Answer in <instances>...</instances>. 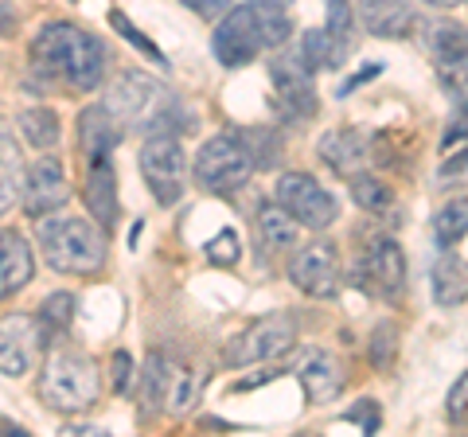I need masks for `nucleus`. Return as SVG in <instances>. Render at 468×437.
<instances>
[{
  "mask_svg": "<svg viewBox=\"0 0 468 437\" xmlns=\"http://www.w3.org/2000/svg\"><path fill=\"white\" fill-rule=\"evenodd\" d=\"M363 278L378 297H402L406 293V254L394 239H375L363 254Z\"/></svg>",
  "mask_w": 468,
  "mask_h": 437,
  "instance_id": "f3484780",
  "label": "nucleus"
},
{
  "mask_svg": "<svg viewBox=\"0 0 468 437\" xmlns=\"http://www.w3.org/2000/svg\"><path fill=\"white\" fill-rule=\"evenodd\" d=\"M359 24L375 39H402L418 24V16L406 0H359Z\"/></svg>",
  "mask_w": 468,
  "mask_h": 437,
  "instance_id": "aec40b11",
  "label": "nucleus"
},
{
  "mask_svg": "<svg viewBox=\"0 0 468 437\" xmlns=\"http://www.w3.org/2000/svg\"><path fill=\"white\" fill-rule=\"evenodd\" d=\"M48 328L32 313H8L0 316V371L12 378H24L27 371H36V363L48 347Z\"/></svg>",
  "mask_w": 468,
  "mask_h": 437,
  "instance_id": "6e6552de",
  "label": "nucleus"
},
{
  "mask_svg": "<svg viewBox=\"0 0 468 437\" xmlns=\"http://www.w3.org/2000/svg\"><path fill=\"white\" fill-rule=\"evenodd\" d=\"M106 43L79 24L51 20L32 36V70L43 86H67V91H98L106 79Z\"/></svg>",
  "mask_w": 468,
  "mask_h": 437,
  "instance_id": "f257e3e1",
  "label": "nucleus"
},
{
  "mask_svg": "<svg viewBox=\"0 0 468 437\" xmlns=\"http://www.w3.org/2000/svg\"><path fill=\"white\" fill-rule=\"evenodd\" d=\"M292 344H297V320L285 313H273L266 320H258V325H250L242 336L230 340L227 363L230 368H250V363H266V359L285 356Z\"/></svg>",
  "mask_w": 468,
  "mask_h": 437,
  "instance_id": "1a4fd4ad",
  "label": "nucleus"
},
{
  "mask_svg": "<svg viewBox=\"0 0 468 437\" xmlns=\"http://www.w3.org/2000/svg\"><path fill=\"white\" fill-rule=\"evenodd\" d=\"M125 137V125L113 118V110L106 101H94V106H86L79 113V153L86 165H94V160H110L113 149L122 144Z\"/></svg>",
  "mask_w": 468,
  "mask_h": 437,
  "instance_id": "2eb2a0df",
  "label": "nucleus"
},
{
  "mask_svg": "<svg viewBox=\"0 0 468 437\" xmlns=\"http://www.w3.org/2000/svg\"><path fill=\"white\" fill-rule=\"evenodd\" d=\"M36 242L48 266L58 273H98L106 266V227L86 215H43L36 218Z\"/></svg>",
  "mask_w": 468,
  "mask_h": 437,
  "instance_id": "7ed1b4c3",
  "label": "nucleus"
},
{
  "mask_svg": "<svg viewBox=\"0 0 468 437\" xmlns=\"http://www.w3.org/2000/svg\"><path fill=\"white\" fill-rule=\"evenodd\" d=\"M426 5H433V8H452V5H461V0H426Z\"/></svg>",
  "mask_w": 468,
  "mask_h": 437,
  "instance_id": "a18cd8bd",
  "label": "nucleus"
},
{
  "mask_svg": "<svg viewBox=\"0 0 468 437\" xmlns=\"http://www.w3.org/2000/svg\"><path fill=\"white\" fill-rule=\"evenodd\" d=\"M292 371H297L301 387H304V399H309L313 406H324L344 390L340 359H335L332 352H324V347H304V352L297 356V368Z\"/></svg>",
  "mask_w": 468,
  "mask_h": 437,
  "instance_id": "dca6fc26",
  "label": "nucleus"
},
{
  "mask_svg": "<svg viewBox=\"0 0 468 437\" xmlns=\"http://www.w3.org/2000/svg\"><path fill=\"white\" fill-rule=\"evenodd\" d=\"M277 203L297 218L304 230H328L340 218V199H335L313 172H285L277 180Z\"/></svg>",
  "mask_w": 468,
  "mask_h": 437,
  "instance_id": "0eeeda50",
  "label": "nucleus"
},
{
  "mask_svg": "<svg viewBox=\"0 0 468 437\" xmlns=\"http://www.w3.org/2000/svg\"><path fill=\"white\" fill-rule=\"evenodd\" d=\"M129 375H133V359H129V352H113V359H110V387L117 390V395L129 387Z\"/></svg>",
  "mask_w": 468,
  "mask_h": 437,
  "instance_id": "ea45409f",
  "label": "nucleus"
},
{
  "mask_svg": "<svg viewBox=\"0 0 468 437\" xmlns=\"http://www.w3.org/2000/svg\"><path fill=\"white\" fill-rule=\"evenodd\" d=\"M12 32H16V8L0 5V36H12Z\"/></svg>",
  "mask_w": 468,
  "mask_h": 437,
  "instance_id": "c03bdc74",
  "label": "nucleus"
},
{
  "mask_svg": "<svg viewBox=\"0 0 468 437\" xmlns=\"http://www.w3.org/2000/svg\"><path fill=\"white\" fill-rule=\"evenodd\" d=\"M207 390V368L192 359H168V387H165V414L184 418L196 410V402Z\"/></svg>",
  "mask_w": 468,
  "mask_h": 437,
  "instance_id": "a211bd4d",
  "label": "nucleus"
},
{
  "mask_svg": "<svg viewBox=\"0 0 468 437\" xmlns=\"http://www.w3.org/2000/svg\"><path fill=\"white\" fill-rule=\"evenodd\" d=\"M289 282L301 289L304 297L328 301L340 289V258H335L332 242H309L301 246L297 258L289 261Z\"/></svg>",
  "mask_w": 468,
  "mask_h": 437,
  "instance_id": "f8f14e48",
  "label": "nucleus"
},
{
  "mask_svg": "<svg viewBox=\"0 0 468 437\" xmlns=\"http://www.w3.org/2000/svg\"><path fill=\"white\" fill-rule=\"evenodd\" d=\"M106 106L125 125V133H144V137L176 133L180 137L192 125V113H187L184 101L160 79L144 75V70H122L106 91Z\"/></svg>",
  "mask_w": 468,
  "mask_h": 437,
  "instance_id": "f03ea898",
  "label": "nucleus"
},
{
  "mask_svg": "<svg viewBox=\"0 0 468 437\" xmlns=\"http://www.w3.org/2000/svg\"><path fill=\"white\" fill-rule=\"evenodd\" d=\"M36 261H32V246L24 242L20 230L0 227V301L16 297L20 289L32 282Z\"/></svg>",
  "mask_w": 468,
  "mask_h": 437,
  "instance_id": "6ab92c4d",
  "label": "nucleus"
},
{
  "mask_svg": "<svg viewBox=\"0 0 468 437\" xmlns=\"http://www.w3.org/2000/svg\"><path fill=\"white\" fill-rule=\"evenodd\" d=\"M351 199L367 215H383L394 208V187L378 176H367V172H356V176H351Z\"/></svg>",
  "mask_w": 468,
  "mask_h": 437,
  "instance_id": "7c9ffc66",
  "label": "nucleus"
},
{
  "mask_svg": "<svg viewBox=\"0 0 468 437\" xmlns=\"http://www.w3.org/2000/svg\"><path fill=\"white\" fill-rule=\"evenodd\" d=\"M24 180H27V168H24V153L16 144V133L0 118V215H8L24 199Z\"/></svg>",
  "mask_w": 468,
  "mask_h": 437,
  "instance_id": "5701e85b",
  "label": "nucleus"
},
{
  "mask_svg": "<svg viewBox=\"0 0 468 437\" xmlns=\"http://www.w3.org/2000/svg\"><path fill=\"white\" fill-rule=\"evenodd\" d=\"M468 137V94L457 98V106H452L449 113V125H445V141H441V149H449V144H457Z\"/></svg>",
  "mask_w": 468,
  "mask_h": 437,
  "instance_id": "4c0bfd02",
  "label": "nucleus"
},
{
  "mask_svg": "<svg viewBox=\"0 0 468 437\" xmlns=\"http://www.w3.org/2000/svg\"><path fill=\"white\" fill-rule=\"evenodd\" d=\"M270 82L277 91L282 110L292 118H313L316 113V86H313V70L304 67L297 55H273L270 59Z\"/></svg>",
  "mask_w": 468,
  "mask_h": 437,
  "instance_id": "4468645a",
  "label": "nucleus"
},
{
  "mask_svg": "<svg viewBox=\"0 0 468 437\" xmlns=\"http://www.w3.org/2000/svg\"><path fill=\"white\" fill-rule=\"evenodd\" d=\"M258 230H261V242H266L270 250H292L304 227L282 208V203H261V211H258Z\"/></svg>",
  "mask_w": 468,
  "mask_h": 437,
  "instance_id": "393cba45",
  "label": "nucleus"
},
{
  "mask_svg": "<svg viewBox=\"0 0 468 437\" xmlns=\"http://www.w3.org/2000/svg\"><path fill=\"white\" fill-rule=\"evenodd\" d=\"M165 387H168V359L160 352H153L141 368V402H137L141 418L165 414Z\"/></svg>",
  "mask_w": 468,
  "mask_h": 437,
  "instance_id": "bb28decb",
  "label": "nucleus"
},
{
  "mask_svg": "<svg viewBox=\"0 0 468 437\" xmlns=\"http://www.w3.org/2000/svg\"><path fill=\"white\" fill-rule=\"evenodd\" d=\"M433 235H437V246H441V250L457 246L468 235V196L449 199L445 208L433 215Z\"/></svg>",
  "mask_w": 468,
  "mask_h": 437,
  "instance_id": "c756f323",
  "label": "nucleus"
},
{
  "mask_svg": "<svg viewBox=\"0 0 468 437\" xmlns=\"http://www.w3.org/2000/svg\"><path fill=\"white\" fill-rule=\"evenodd\" d=\"M184 8H192L199 20H223L230 12V0H180Z\"/></svg>",
  "mask_w": 468,
  "mask_h": 437,
  "instance_id": "a19ab883",
  "label": "nucleus"
},
{
  "mask_svg": "<svg viewBox=\"0 0 468 437\" xmlns=\"http://www.w3.org/2000/svg\"><path fill=\"white\" fill-rule=\"evenodd\" d=\"M39 395L58 414L90 410L101 395L98 363L86 352H79V347H55L39 371Z\"/></svg>",
  "mask_w": 468,
  "mask_h": 437,
  "instance_id": "20e7f679",
  "label": "nucleus"
},
{
  "mask_svg": "<svg viewBox=\"0 0 468 437\" xmlns=\"http://www.w3.org/2000/svg\"><path fill=\"white\" fill-rule=\"evenodd\" d=\"M82 199H86V211H90L101 227L117 223V172H113V160H94V165H86Z\"/></svg>",
  "mask_w": 468,
  "mask_h": 437,
  "instance_id": "4be33fe9",
  "label": "nucleus"
},
{
  "mask_svg": "<svg viewBox=\"0 0 468 437\" xmlns=\"http://www.w3.org/2000/svg\"><path fill=\"white\" fill-rule=\"evenodd\" d=\"M211 51L223 67H246L266 51V39H261V27H258V16L250 5L230 8L227 16L218 20L215 36H211Z\"/></svg>",
  "mask_w": 468,
  "mask_h": 437,
  "instance_id": "9b49d317",
  "label": "nucleus"
},
{
  "mask_svg": "<svg viewBox=\"0 0 468 437\" xmlns=\"http://www.w3.org/2000/svg\"><path fill=\"white\" fill-rule=\"evenodd\" d=\"M426 27V48L433 55V70L449 94H468V27L457 20H433Z\"/></svg>",
  "mask_w": 468,
  "mask_h": 437,
  "instance_id": "9d476101",
  "label": "nucleus"
},
{
  "mask_svg": "<svg viewBox=\"0 0 468 437\" xmlns=\"http://www.w3.org/2000/svg\"><path fill=\"white\" fill-rule=\"evenodd\" d=\"M250 8L258 16V27H261L266 48H282V43L292 36V20L285 12V0H250Z\"/></svg>",
  "mask_w": 468,
  "mask_h": 437,
  "instance_id": "c85d7f7f",
  "label": "nucleus"
},
{
  "mask_svg": "<svg viewBox=\"0 0 468 437\" xmlns=\"http://www.w3.org/2000/svg\"><path fill=\"white\" fill-rule=\"evenodd\" d=\"M457 172H468V149H461L457 156H445L441 176H457Z\"/></svg>",
  "mask_w": 468,
  "mask_h": 437,
  "instance_id": "37998d69",
  "label": "nucleus"
},
{
  "mask_svg": "<svg viewBox=\"0 0 468 437\" xmlns=\"http://www.w3.org/2000/svg\"><path fill=\"white\" fill-rule=\"evenodd\" d=\"M445 414L452 421H468V371H461L457 378H452V387L445 395Z\"/></svg>",
  "mask_w": 468,
  "mask_h": 437,
  "instance_id": "e433bc0d",
  "label": "nucleus"
},
{
  "mask_svg": "<svg viewBox=\"0 0 468 437\" xmlns=\"http://www.w3.org/2000/svg\"><path fill=\"white\" fill-rule=\"evenodd\" d=\"M39 320H43V328H48V336H58V332H67L70 320H75V293H63V289H58V293L43 297Z\"/></svg>",
  "mask_w": 468,
  "mask_h": 437,
  "instance_id": "473e14b6",
  "label": "nucleus"
},
{
  "mask_svg": "<svg viewBox=\"0 0 468 437\" xmlns=\"http://www.w3.org/2000/svg\"><path fill=\"white\" fill-rule=\"evenodd\" d=\"M203 254H207V261L211 266H234V261L242 258V242H239V235L227 227V230H218V235L203 246Z\"/></svg>",
  "mask_w": 468,
  "mask_h": 437,
  "instance_id": "c9c22d12",
  "label": "nucleus"
},
{
  "mask_svg": "<svg viewBox=\"0 0 468 437\" xmlns=\"http://www.w3.org/2000/svg\"><path fill=\"white\" fill-rule=\"evenodd\" d=\"M70 199V184H67V172H63V160L55 153H43L32 168H27V180H24V215L27 218H43L58 211L63 203Z\"/></svg>",
  "mask_w": 468,
  "mask_h": 437,
  "instance_id": "ddd939ff",
  "label": "nucleus"
},
{
  "mask_svg": "<svg viewBox=\"0 0 468 437\" xmlns=\"http://www.w3.org/2000/svg\"><path fill=\"white\" fill-rule=\"evenodd\" d=\"M316 156L324 160L332 172H340V176H356V172L367 165V141H363L356 129H328V133L316 141Z\"/></svg>",
  "mask_w": 468,
  "mask_h": 437,
  "instance_id": "412c9836",
  "label": "nucleus"
},
{
  "mask_svg": "<svg viewBox=\"0 0 468 437\" xmlns=\"http://www.w3.org/2000/svg\"><path fill=\"white\" fill-rule=\"evenodd\" d=\"M324 12H328V32L335 39V48H340V55H351V48H356V27H359V12L351 0H324Z\"/></svg>",
  "mask_w": 468,
  "mask_h": 437,
  "instance_id": "2f4dec72",
  "label": "nucleus"
},
{
  "mask_svg": "<svg viewBox=\"0 0 468 437\" xmlns=\"http://www.w3.org/2000/svg\"><path fill=\"white\" fill-rule=\"evenodd\" d=\"M378 70H383V67H367V70H359V75H351V79H347V82L340 86V98H347L351 91H359V86H363V82H367V79H375V75H378Z\"/></svg>",
  "mask_w": 468,
  "mask_h": 437,
  "instance_id": "79ce46f5",
  "label": "nucleus"
},
{
  "mask_svg": "<svg viewBox=\"0 0 468 437\" xmlns=\"http://www.w3.org/2000/svg\"><path fill=\"white\" fill-rule=\"evenodd\" d=\"M258 160L242 133H215L196 153V184L211 196H234L239 187L250 184Z\"/></svg>",
  "mask_w": 468,
  "mask_h": 437,
  "instance_id": "39448f33",
  "label": "nucleus"
},
{
  "mask_svg": "<svg viewBox=\"0 0 468 437\" xmlns=\"http://www.w3.org/2000/svg\"><path fill=\"white\" fill-rule=\"evenodd\" d=\"M110 27H113V32H117V36H122V39H129V43H133V48H137V51H144V55H149V59H156L160 67H168V59H165V51H160V48H156V43H153L149 36H141V32H137V27H133V24H129V16H125V12H122V8H110Z\"/></svg>",
  "mask_w": 468,
  "mask_h": 437,
  "instance_id": "f704fd0d",
  "label": "nucleus"
},
{
  "mask_svg": "<svg viewBox=\"0 0 468 437\" xmlns=\"http://www.w3.org/2000/svg\"><path fill=\"white\" fill-rule=\"evenodd\" d=\"M344 418H347V421H356L363 433H378V426H383V414H378V402H375V399H363L359 406H351Z\"/></svg>",
  "mask_w": 468,
  "mask_h": 437,
  "instance_id": "58836bf2",
  "label": "nucleus"
},
{
  "mask_svg": "<svg viewBox=\"0 0 468 437\" xmlns=\"http://www.w3.org/2000/svg\"><path fill=\"white\" fill-rule=\"evenodd\" d=\"M137 168H141V180L149 184V192L160 208H176V203L184 199L187 156H184V144L176 133L144 137L141 153H137Z\"/></svg>",
  "mask_w": 468,
  "mask_h": 437,
  "instance_id": "423d86ee",
  "label": "nucleus"
},
{
  "mask_svg": "<svg viewBox=\"0 0 468 437\" xmlns=\"http://www.w3.org/2000/svg\"><path fill=\"white\" fill-rule=\"evenodd\" d=\"M367 356H371V368L375 371H390L394 356H399V325H390V320L375 325L371 344H367Z\"/></svg>",
  "mask_w": 468,
  "mask_h": 437,
  "instance_id": "72a5a7b5",
  "label": "nucleus"
},
{
  "mask_svg": "<svg viewBox=\"0 0 468 437\" xmlns=\"http://www.w3.org/2000/svg\"><path fill=\"white\" fill-rule=\"evenodd\" d=\"M430 285H433V301L441 309H457V304L468 301V261L452 250H441V258L433 261V273H430Z\"/></svg>",
  "mask_w": 468,
  "mask_h": 437,
  "instance_id": "b1692460",
  "label": "nucleus"
},
{
  "mask_svg": "<svg viewBox=\"0 0 468 437\" xmlns=\"http://www.w3.org/2000/svg\"><path fill=\"white\" fill-rule=\"evenodd\" d=\"M16 125H20V133L27 137V144H32V149H39V153H51L55 144H58V137H63L58 113H55V110H48V106H32V110H24L20 118H16Z\"/></svg>",
  "mask_w": 468,
  "mask_h": 437,
  "instance_id": "cd10ccee",
  "label": "nucleus"
},
{
  "mask_svg": "<svg viewBox=\"0 0 468 437\" xmlns=\"http://www.w3.org/2000/svg\"><path fill=\"white\" fill-rule=\"evenodd\" d=\"M297 59L316 75V70L340 67V63H344V55H340V48H335V39H332L328 27H309V32H301Z\"/></svg>",
  "mask_w": 468,
  "mask_h": 437,
  "instance_id": "a878e982",
  "label": "nucleus"
}]
</instances>
